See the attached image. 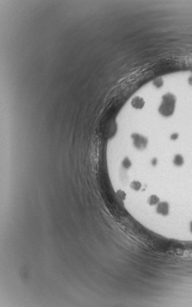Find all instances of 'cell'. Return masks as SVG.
Returning a JSON list of instances; mask_svg holds the SVG:
<instances>
[{"label": "cell", "mask_w": 192, "mask_h": 307, "mask_svg": "<svg viewBox=\"0 0 192 307\" xmlns=\"http://www.w3.org/2000/svg\"><path fill=\"white\" fill-rule=\"evenodd\" d=\"M175 100L172 95H167L165 96L164 102L161 107V112L164 115H170L173 113L174 108Z\"/></svg>", "instance_id": "1"}, {"label": "cell", "mask_w": 192, "mask_h": 307, "mask_svg": "<svg viewBox=\"0 0 192 307\" xmlns=\"http://www.w3.org/2000/svg\"><path fill=\"white\" fill-rule=\"evenodd\" d=\"M131 137L133 140V144L136 148L139 150H142L146 148L147 140L143 136L135 133L131 135Z\"/></svg>", "instance_id": "2"}, {"label": "cell", "mask_w": 192, "mask_h": 307, "mask_svg": "<svg viewBox=\"0 0 192 307\" xmlns=\"http://www.w3.org/2000/svg\"><path fill=\"white\" fill-rule=\"evenodd\" d=\"M157 212L162 215H167L169 212V205L167 202L160 203L157 207Z\"/></svg>", "instance_id": "3"}, {"label": "cell", "mask_w": 192, "mask_h": 307, "mask_svg": "<svg viewBox=\"0 0 192 307\" xmlns=\"http://www.w3.org/2000/svg\"><path fill=\"white\" fill-rule=\"evenodd\" d=\"M144 101L139 98V97H136L135 98V99H133V101H132V105L134 107L136 108V109H140L141 108L143 105H144Z\"/></svg>", "instance_id": "4"}, {"label": "cell", "mask_w": 192, "mask_h": 307, "mask_svg": "<svg viewBox=\"0 0 192 307\" xmlns=\"http://www.w3.org/2000/svg\"><path fill=\"white\" fill-rule=\"evenodd\" d=\"M173 163L177 167L182 166L184 163V159L183 156L180 154L176 155L173 160Z\"/></svg>", "instance_id": "5"}, {"label": "cell", "mask_w": 192, "mask_h": 307, "mask_svg": "<svg viewBox=\"0 0 192 307\" xmlns=\"http://www.w3.org/2000/svg\"><path fill=\"white\" fill-rule=\"evenodd\" d=\"M159 198L155 195L151 196L148 199V202L151 205H154L157 204L159 202Z\"/></svg>", "instance_id": "6"}, {"label": "cell", "mask_w": 192, "mask_h": 307, "mask_svg": "<svg viewBox=\"0 0 192 307\" xmlns=\"http://www.w3.org/2000/svg\"><path fill=\"white\" fill-rule=\"evenodd\" d=\"M141 183L137 181H134L131 183V187L135 190H139L141 188Z\"/></svg>", "instance_id": "7"}, {"label": "cell", "mask_w": 192, "mask_h": 307, "mask_svg": "<svg viewBox=\"0 0 192 307\" xmlns=\"http://www.w3.org/2000/svg\"><path fill=\"white\" fill-rule=\"evenodd\" d=\"M178 134H177V133H174V134L172 135V136H171V138L172 140H176L178 138Z\"/></svg>", "instance_id": "8"}, {"label": "cell", "mask_w": 192, "mask_h": 307, "mask_svg": "<svg viewBox=\"0 0 192 307\" xmlns=\"http://www.w3.org/2000/svg\"><path fill=\"white\" fill-rule=\"evenodd\" d=\"M157 162V159H156V158H154V159L151 160V164H152L153 166L156 165Z\"/></svg>", "instance_id": "9"}, {"label": "cell", "mask_w": 192, "mask_h": 307, "mask_svg": "<svg viewBox=\"0 0 192 307\" xmlns=\"http://www.w3.org/2000/svg\"><path fill=\"white\" fill-rule=\"evenodd\" d=\"M190 230H191L192 233V222H191V224H190Z\"/></svg>", "instance_id": "10"}]
</instances>
